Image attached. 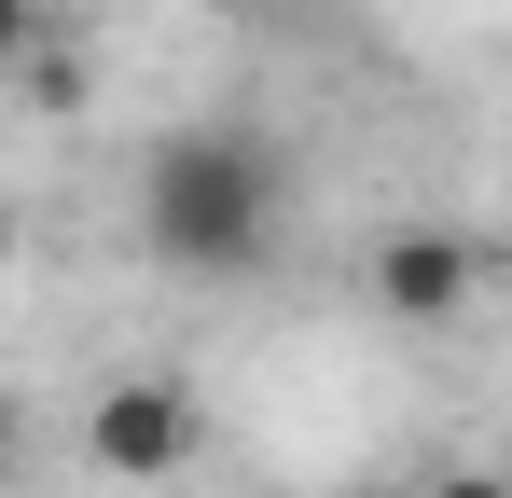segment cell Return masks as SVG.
I'll use <instances>...</instances> for the list:
<instances>
[{
    "mask_svg": "<svg viewBox=\"0 0 512 498\" xmlns=\"http://www.w3.org/2000/svg\"><path fill=\"white\" fill-rule=\"evenodd\" d=\"M139 249L167 277H250L277 249V153L250 125H167L139 153Z\"/></svg>",
    "mask_w": 512,
    "mask_h": 498,
    "instance_id": "obj_1",
    "label": "cell"
},
{
    "mask_svg": "<svg viewBox=\"0 0 512 498\" xmlns=\"http://www.w3.org/2000/svg\"><path fill=\"white\" fill-rule=\"evenodd\" d=\"M360 277H374V305H388V319H416V332H443V319H471V305H485V249L457 236V222H388Z\"/></svg>",
    "mask_w": 512,
    "mask_h": 498,
    "instance_id": "obj_2",
    "label": "cell"
},
{
    "mask_svg": "<svg viewBox=\"0 0 512 498\" xmlns=\"http://www.w3.org/2000/svg\"><path fill=\"white\" fill-rule=\"evenodd\" d=\"M84 443L125 471V485H167L180 457H194V402H180V388H153V374H125V388H97Z\"/></svg>",
    "mask_w": 512,
    "mask_h": 498,
    "instance_id": "obj_3",
    "label": "cell"
},
{
    "mask_svg": "<svg viewBox=\"0 0 512 498\" xmlns=\"http://www.w3.org/2000/svg\"><path fill=\"white\" fill-rule=\"evenodd\" d=\"M429 498H512V485H499V471H443Z\"/></svg>",
    "mask_w": 512,
    "mask_h": 498,
    "instance_id": "obj_4",
    "label": "cell"
}]
</instances>
